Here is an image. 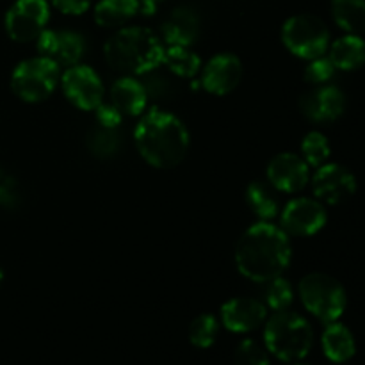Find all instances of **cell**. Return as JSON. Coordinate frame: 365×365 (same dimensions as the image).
Listing matches in <instances>:
<instances>
[{
  "instance_id": "obj_1",
  "label": "cell",
  "mask_w": 365,
  "mask_h": 365,
  "mask_svg": "<svg viewBox=\"0 0 365 365\" xmlns=\"http://www.w3.org/2000/svg\"><path fill=\"white\" fill-rule=\"evenodd\" d=\"M234 259L242 277L257 284H267L282 277L291 264V239L278 225L259 221L241 235Z\"/></svg>"
},
{
  "instance_id": "obj_2",
  "label": "cell",
  "mask_w": 365,
  "mask_h": 365,
  "mask_svg": "<svg viewBox=\"0 0 365 365\" xmlns=\"http://www.w3.org/2000/svg\"><path fill=\"white\" fill-rule=\"evenodd\" d=\"M134 143L145 163L157 170H170L185 159L191 135L177 114L153 107L139 118L134 128Z\"/></svg>"
},
{
  "instance_id": "obj_3",
  "label": "cell",
  "mask_w": 365,
  "mask_h": 365,
  "mask_svg": "<svg viewBox=\"0 0 365 365\" xmlns=\"http://www.w3.org/2000/svg\"><path fill=\"white\" fill-rule=\"evenodd\" d=\"M164 50L163 39L148 27H121L103 45V57L118 73L138 77L163 64Z\"/></svg>"
},
{
  "instance_id": "obj_4",
  "label": "cell",
  "mask_w": 365,
  "mask_h": 365,
  "mask_svg": "<svg viewBox=\"0 0 365 365\" xmlns=\"http://www.w3.org/2000/svg\"><path fill=\"white\" fill-rule=\"evenodd\" d=\"M264 344L282 362H298L310 353L314 346V330L309 321L296 312H274L266 319Z\"/></svg>"
},
{
  "instance_id": "obj_5",
  "label": "cell",
  "mask_w": 365,
  "mask_h": 365,
  "mask_svg": "<svg viewBox=\"0 0 365 365\" xmlns=\"http://www.w3.org/2000/svg\"><path fill=\"white\" fill-rule=\"evenodd\" d=\"M298 294L303 307L321 323L339 321L348 307V294L337 278L327 273H310L299 280Z\"/></svg>"
},
{
  "instance_id": "obj_6",
  "label": "cell",
  "mask_w": 365,
  "mask_h": 365,
  "mask_svg": "<svg viewBox=\"0 0 365 365\" xmlns=\"http://www.w3.org/2000/svg\"><path fill=\"white\" fill-rule=\"evenodd\" d=\"M61 81V68L45 56L31 57L16 64L11 75L14 96L25 103L45 102Z\"/></svg>"
},
{
  "instance_id": "obj_7",
  "label": "cell",
  "mask_w": 365,
  "mask_h": 365,
  "mask_svg": "<svg viewBox=\"0 0 365 365\" xmlns=\"http://www.w3.org/2000/svg\"><path fill=\"white\" fill-rule=\"evenodd\" d=\"M282 43L294 57L312 61L328 52L330 31L316 14H294L282 27Z\"/></svg>"
},
{
  "instance_id": "obj_8",
  "label": "cell",
  "mask_w": 365,
  "mask_h": 365,
  "mask_svg": "<svg viewBox=\"0 0 365 365\" xmlns=\"http://www.w3.org/2000/svg\"><path fill=\"white\" fill-rule=\"evenodd\" d=\"M50 20V6L46 0H16L7 9L4 27L7 36L16 43L38 39Z\"/></svg>"
},
{
  "instance_id": "obj_9",
  "label": "cell",
  "mask_w": 365,
  "mask_h": 365,
  "mask_svg": "<svg viewBox=\"0 0 365 365\" xmlns=\"http://www.w3.org/2000/svg\"><path fill=\"white\" fill-rule=\"evenodd\" d=\"M59 84L68 102L81 110H95L106 96L102 78L88 64L78 63L66 68V71L61 73Z\"/></svg>"
},
{
  "instance_id": "obj_10",
  "label": "cell",
  "mask_w": 365,
  "mask_h": 365,
  "mask_svg": "<svg viewBox=\"0 0 365 365\" xmlns=\"http://www.w3.org/2000/svg\"><path fill=\"white\" fill-rule=\"evenodd\" d=\"M328 221L324 203L317 198H294L280 212V228L289 237H312Z\"/></svg>"
},
{
  "instance_id": "obj_11",
  "label": "cell",
  "mask_w": 365,
  "mask_h": 365,
  "mask_svg": "<svg viewBox=\"0 0 365 365\" xmlns=\"http://www.w3.org/2000/svg\"><path fill=\"white\" fill-rule=\"evenodd\" d=\"M314 196L327 205H341L356 192V178L346 166L324 163L310 178Z\"/></svg>"
},
{
  "instance_id": "obj_12",
  "label": "cell",
  "mask_w": 365,
  "mask_h": 365,
  "mask_svg": "<svg viewBox=\"0 0 365 365\" xmlns=\"http://www.w3.org/2000/svg\"><path fill=\"white\" fill-rule=\"evenodd\" d=\"M200 84L207 93L227 96L235 91L242 78V63L235 53L221 52L210 57L200 70Z\"/></svg>"
},
{
  "instance_id": "obj_13",
  "label": "cell",
  "mask_w": 365,
  "mask_h": 365,
  "mask_svg": "<svg viewBox=\"0 0 365 365\" xmlns=\"http://www.w3.org/2000/svg\"><path fill=\"white\" fill-rule=\"evenodd\" d=\"M41 56L48 57L59 68H70L81 63L86 52V39L75 31L45 29L36 39Z\"/></svg>"
},
{
  "instance_id": "obj_14",
  "label": "cell",
  "mask_w": 365,
  "mask_h": 365,
  "mask_svg": "<svg viewBox=\"0 0 365 365\" xmlns=\"http://www.w3.org/2000/svg\"><path fill=\"white\" fill-rule=\"evenodd\" d=\"M267 182L271 187L285 195H296L303 191L310 182V166L302 155L284 152L274 155L267 164Z\"/></svg>"
},
{
  "instance_id": "obj_15",
  "label": "cell",
  "mask_w": 365,
  "mask_h": 365,
  "mask_svg": "<svg viewBox=\"0 0 365 365\" xmlns=\"http://www.w3.org/2000/svg\"><path fill=\"white\" fill-rule=\"evenodd\" d=\"M346 95L341 88L334 84L317 86L312 91L305 93L299 100V109L314 123H330L344 114Z\"/></svg>"
},
{
  "instance_id": "obj_16",
  "label": "cell",
  "mask_w": 365,
  "mask_h": 365,
  "mask_svg": "<svg viewBox=\"0 0 365 365\" xmlns=\"http://www.w3.org/2000/svg\"><path fill=\"white\" fill-rule=\"evenodd\" d=\"M267 319V307L257 298L239 296L221 307V323L232 334H250Z\"/></svg>"
},
{
  "instance_id": "obj_17",
  "label": "cell",
  "mask_w": 365,
  "mask_h": 365,
  "mask_svg": "<svg viewBox=\"0 0 365 365\" xmlns=\"http://www.w3.org/2000/svg\"><path fill=\"white\" fill-rule=\"evenodd\" d=\"M200 31H202V18L198 11L191 6L175 7L160 29L163 39L168 46H192L198 41Z\"/></svg>"
},
{
  "instance_id": "obj_18",
  "label": "cell",
  "mask_w": 365,
  "mask_h": 365,
  "mask_svg": "<svg viewBox=\"0 0 365 365\" xmlns=\"http://www.w3.org/2000/svg\"><path fill=\"white\" fill-rule=\"evenodd\" d=\"M110 103L123 116H141L148 106V93L143 82L123 75L110 88Z\"/></svg>"
},
{
  "instance_id": "obj_19",
  "label": "cell",
  "mask_w": 365,
  "mask_h": 365,
  "mask_svg": "<svg viewBox=\"0 0 365 365\" xmlns=\"http://www.w3.org/2000/svg\"><path fill=\"white\" fill-rule=\"evenodd\" d=\"M324 356L334 364H346L355 356L356 342L346 324L334 321L328 323L321 337Z\"/></svg>"
},
{
  "instance_id": "obj_20",
  "label": "cell",
  "mask_w": 365,
  "mask_h": 365,
  "mask_svg": "<svg viewBox=\"0 0 365 365\" xmlns=\"http://www.w3.org/2000/svg\"><path fill=\"white\" fill-rule=\"evenodd\" d=\"M328 59L339 71H356L365 64V39L359 34H346L328 46Z\"/></svg>"
},
{
  "instance_id": "obj_21",
  "label": "cell",
  "mask_w": 365,
  "mask_h": 365,
  "mask_svg": "<svg viewBox=\"0 0 365 365\" xmlns=\"http://www.w3.org/2000/svg\"><path fill=\"white\" fill-rule=\"evenodd\" d=\"M139 9V0H100L95 6V21L103 29H121Z\"/></svg>"
},
{
  "instance_id": "obj_22",
  "label": "cell",
  "mask_w": 365,
  "mask_h": 365,
  "mask_svg": "<svg viewBox=\"0 0 365 365\" xmlns=\"http://www.w3.org/2000/svg\"><path fill=\"white\" fill-rule=\"evenodd\" d=\"M246 205L259 217L260 221H271L280 214V202L274 195L273 187L266 185L264 182H252L246 187Z\"/></svg>"
},
{
  "instance_id": "obj_23",
  "label": "cell",
  "mask_w": 365,
  "mask_h": 365,
  "mask_svg": "<svg viewBox=\"0 0 365 365\" xmlns=\"http://www.w3.org/2000/svg\"><path fill=\"white\" fill-rule=\"evenodd\" d=\"M331 14L346 34H365V0H331Z\"/></svg>"
},
{
  "instance_id": "obj_24",
  "label": "cell",
  "mask_w": 365,
  "mask_h": 365,
  "mask_svg": "<svg viewBox=\"0 0 365 365\" xmlns=\"http://www.w3.org/2000/svg\"><path fill=\"white\" fill-rule=\"evenodd\" d=\"M168 70L180 78H192L202 70V59L196 52H192L191 46L171 45L164 50V61Z\"/></svg>"
},
{
  "instance_id": "obj_25",
  "label": "cell",
  "mask_w": 365,
  "mask_h": 365,
  "mask_svg": "<svg viewBox=\"0 0 365 365\" xmlns=\"http://www.w3.org/2000/svg\"><path fill=\"white\" fill-rule=\"evenodd\" d=\"M88 148L98 159H110L121 148V135L118 128L96 127L88 134Z\"/></svg>"
},
{
  "instance_id": "obj_26",
  "label": "cell",
  "mask_w": 365,
  "mask_h": 365,
  "mask_svg": "<svg viewBox=\"0 0 365 365\" xmlns=\"http://www.w3.org/2000/svg\"><path fill=\"white\" fill-rule=\"evenodd\" d=\"M220 335V321L212 314H200L189 324V341L195 348L209 349Z\"/></svg>"
},
{
  "instance_id": "obj_27",
  "label": "cell",
  "mask_w": 365,
  "mask_h": 365,
  "mask_svg": "<svg viewBox=\"0 0 365 365\" xmlns=\"http://www.w3.org/2000/svg\"><path fill=\"white\" fill-rule=\"evenodd\" d=\"M331 155V146L327 135L319 130H312L303 138L302 157L310 168H319L328 163Z\"/></svg>"
},
{
  "instance_id": "obj_28",
  "label": "cell",
  "mask_w": 365,
  "mask_h": 365,
  "mask_svg": "<svg viewBox=\"0 0 365 365\" xmlns=\"http://www.w3.org/2000/svg\"><path fill=\"white\" fill-rule=\"evenodd\" d=\"M294 302V289L291 282L284 277H277L267 282L266 289V307L273 312H284L291 309Z\"/></svg>"
},
{
  "instance_id": "obj_29",
  "label": "cell",
  "mask_w": 365,
  "mask_h": 365,
  "mask_svg": "<svg viewBox=\"0 0 365 365\" xmlns=\"http://www.w3.org/2000/svg\"><path fill=\"white\" fill-rule=\"evenodd\" d=\"M235 365H271L267 349L253 339H245L235 349Z\"/></svg>"
},
{
  "instance_id": "obj_30",
  "label": "cell",
  "mask_w": 365,
  "mask_h": 365,
  "mask_svg": "<svg viewBox=\"0 0 365 365\" xmlns=\"http://www.w3.org/2000/svg\"><path fill=\"white\" fill-rule=\"evenodd\" d=\"M335 73H337V68L331 64V61L328 59V57L321 56L309 61L305 71H303V77H305V81L309 82V84L323 86L328 84V82L335 77Z\"/></svg>"
},
{
  "instance_id": "obj_31",
  "label": "cell",
  "mask_w": 365,
  "mask_h": 365,
  "mask_svg": "<svg viewBox=\"0 0 365 365\" xmlns=\"http://www.w3.org/2000/svg\"><path fill=\"white\" fill-rule=\"evenodd\" d=\"M95 113H96V121H98L100 127L118 128L121 121H123V114H121L110 102L100 103V106L95 109Z\"/></svg>"
},
{
  "instance_id": "obj_32",
  "label": "cell",
  "mask_w": 365,
  "mask_h": 365,
  "mask_svg": "<svg viewBox=\"0 0 365 365\" xmlns=\"http://www.w3.org/2000/svg\"><path fill=\"white\" fill-rule=\"evenodd\" d=\"M18 202L16 182L6 173H0V205L13 207Z\"/></svg>"
},
{
  "instance_id": "obj_33",
  "label": "cell",
  "mask_w": 365,
  "mask_h": 365,
  "mask_svg": "<svg viewBox=\"0 0 365 365\" xmlns=\"http://www.w3.org/2000/svg\"><path fill=\"white\" fill-rule=\"evenodd\" d=\"M59 13L78 16L91 7V0H50Z\"/></svg>"
},
{
  "instance_id": "obj_34",
  "label": "cell",
  "mask_w": 365,
  "mask_h": 365,
  "mask_svg": "<svg viewBox=\"0 0 365 365\" xmlns=\"http://www.w3.org/2000/svg\"><path fill=\"white\" fill-rule=\"evenodd\" d=\"M160 2H164V0H139V4H141L143 14H146V16H148V14L155 13Z\"/></svg>"
},
{
  "instance_id": "obj_35",
  "label": "cell",
  "mask_w": 365,
  "mask_h": 365,
  "mask_svg": "<svg viewBox=\"0 0 365 365\" xmlns=\"http://www.w3.org/2000/svg\"><path fill=\"white\" fill-rule=\"evenodd\" d=\"M2 284H4V267L2 264H0V287H2Z\"/></svg>"
},
{
  "instance_id": "obj_36",
  "label": "cell",
  "mask_w": 365,
  "mask_h": 365,
  "mask_svg": "<svg viewBox=\"0 0 365 365\" xmlns=\"http://www.w3.org/2000/svg\"><path fill=\"white\" fill-rule=\"evenodd\" d=\"M289 365H309V364H298V362H291Z\"/></svg>"
}]
</instances>
